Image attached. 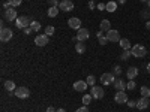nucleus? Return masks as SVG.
<instances>
[{
    "label": "nucleus",
    "mask_w": 150,
    "mask_h": 112,
    "mask_svg": "<svg viewBox=\"0 0 150 112\" xmlns=\"http://www.w3.org/2000/svg\"><path fill=\"white\" fill-rule=\"evenodd\" d=\"M131 54H132V57H135V58H144L146 54H147V49H146L144 45L137 43V45H134V46L131 48Z\"/></svg>",
    "instance_id": "f257e3e1"
},
{
    "label": "nucleus",
    "mask_w": 150,
    "mask_h": 112,
    "mask_svg": "<svg viewBox=\"0 0 150 112\" xmlns=\"http://www.w3.org/2000/svg\"><path fill=\"white\" fill-rule=\"evenodd\" d=\"M30 22H32V20H30L29 17L21 15V17H18V18L15 20V27L20 29V30H24V29L30 27Z\"/></svg>",
    "instance_id": "f03ea898"
},
{
    "label": "nucleus",
    "mask_w": 150,
    "mask_h": 112,
    "mask_svg": "<svg viewBox=\"0 0 150 112\" xmlns=\"http://www.w3.org/2000/svg\"><path fill=\"white\" fill-rule=\"evenodd\" d=\"M3 18L6 20V21H14L15 22V20L18 18V15H17V9H14V8H8V9H5V12H3Z\"/></svg>",
    "instance_id": "7ed1b4c3"
},
{
    "label": "nucleus",
    "mask_w": 150,
    "mask_h": 112,
    "mask_svg": "<svg viewBox=\"0 0 150 112\" xmlns=\"http://www.w3.org/2000/svg\"><path fill=\"white\" fill-rule=\"evenodd\" d=\"M12 36H14V32H12L11 29L2 27V30H0V41L2 42H9L12 39Z\"/></svg>",
    "instance_id": "20e7f679"
},
{
    "label": "nucleus",
    "mask_w": 150,
    "mask_h": 112,
    "mask_svg": "<svg viewBox=\"0 0 150 112\" xmlns=\"http://www.w3.org/2000/svg\"><path fill=\"white\" fill-rule=\"evenodd\" d=\"M90 94H92V97L93 99H102L104 96H105V91H104V88L102 87H99V85H93L92 87V90H90Z\"/></svg>",
    "instance_id": "39448f33"
},
{
    "label": "nucleus",
    "mask_w": 150,
    "mask_h": 112,
    "mask_svg": "<svg viewBox=\"0 0 150 112\" xmlns=\"http://www.w3.org/2000/svg\"><path fill=\"white\" fill-rule=\"evenodd\" d=\"M14 96H17L18 99H27L30 96V90L27 87H18V88L14 91Z\"/></svg>",
    "instance_id": "423d86ee"
},
{
    "label": "nucleus",
    "mask_w": 150,
    "mask_h": 112,
    "mask_svg": "<svg viewBox=\"0 0 150 112\" xmlns=\"http://www.w3.org/2000/svg\"><path fill=\"white\" fill-rule=\"evenodd\" d=\"M89 36H90V32L87 30V29H84V27H81L80 30H77V41L78 42H84V41H87L89 39Z\"/></svg>",
    "instance_id": "0eeeda50"
},
{
    "label": "nucleus",
    "mask_w": 150,
    "mask_h": 112,
    "mask_svg": "<svg viewBox=\"0 0 150 112\" xmlns=\"http://www.w3.org/2000/svg\"><path fill=\"white\" fill-rule=\"evenodd\" d=\"M107 39H108V42H120V33L117 32V30H114V29H111L110 32H107Z\"/></svg>",
    "instance_id": "6e6552de"
},
{
    "label": "nucleus",
    "mask_w": 150,
    "mask_h": 112,
    "mask_svg": "<svg viewBox=\"0 0 150 112\" xmlns=\"http://www.w3.org/2000/svg\"><path fill=\"white\" fill-rule=\"evenodd\" d=\"M48 41H50V36H47V34H38L35 37V45L36 46H45V45H48Z\"/></svg>",
    "instance_id": "1a4fd4ad"
},
{
    "label": "nucleus",
    "mask_w": 150,
    "mask_h": 112,
    "mask_svg": "<svg viewBox=\"0 0 150 112\" xmlns=\"http://www.w3.org/2000/svg\"><path fill=\"white\" fill-rule=\"evenodd\" d=\"M59 9L65 10V12H71V10H74V2L72 0H62L59 5Z\"/></svg>",
    "instance_id": "9d476101"
},
{
    "label": "nucleus",
    "mask_w": 150,
    "mask_h": 112,
    "mask_svg": "<svg viewBox=\"0 0 150 112\" xmlns=\"http://www.w3.org/2000/svg\"><path fill=\"white\" fill-rule=\"evenodd\" d=\"M114 81H116L114 73H104L101 76V82L104 85H111V84H114Z\"/></svg>",
    "instance_id": "9b49d317"
},
{
    "label": "nucleus",
    "mask_w": 150,
    "mask_h": 112,
    "mask_svg": "<svg viewBox=\"0 0 150 112\" xmlns=\"http://www.w3.org/2000/svg\"><path fill=\"white\" fill-rule=\"evenodd\" d=\"M68 26L74 30H80L81 29V20L77 18V17H72V18L68 20Z\"/></svg>",
    "instance_id": "f8f14e48"
},
{
    "label": "nucleus",
    "mask_w": 150,
    "mask_h": 112,
    "mask_svg": "<svg viewBox=\"0 0 150 112\" xmlns=\"http://www.w3.org/2000/svg\"><path fill=\"white\" fill-rule=\"evenodd\" d=\"M87 87H89V84L86 81H75L74 82V90L78 91V93H84L87 90Z\"/></svg>",
    "instance_id": "ddd939ff"
},
{
    "label": "nucleus",
    "mask_w": 150,
    "mask_h": 112,
    "mask_svg": "<svg viewBox=\"0 0 150 112\" xmlns=\"http://www.w3.org/2000/svg\"><path fill=\"white\" fill-rule=\"evenodd\" d=\"M114 100L117 103H128V94L125 91H117L114 96Z\"/></svg>",
    "instance_id": "4468645a"
},
{
    "label": "nucleus",
    "mask_w": 150,
    "mask_h": 112,
    "mask_svg": "<svg viewBox=\"0 0 150 112\" xmlns=\"http://www.w3.org/2000/svg\"><path fill=\"white\" fill-rule=\"evenodd\" d=\"M149 106H150V100H149L147 97H140V100L137 102V108H138L140 111H144Z\"/></svg>",
    "instance_id": "2eb2a0df"
},
{
    "label": "nucleus",
    "mask_w": 150,
    "mask_h": 112,
    "mask_svg": "<svg viewBox=\"0 0 150 112\" xmlns=\"http://www.w3.org/2000/svg\"><path fill=\"white\" fill-rule=\"evenodd\" d=\"M126 76H128V79H135L137 76H138V67L131 66V67L126 70Z\"/></svg>",
    "instance_id": "dca6fc26"
},
{
    "label": "nucleus",
    "mask_w": 150,
    "mask_h": 112,
    "mask_svg": "<svg viewBox=\"0 0 150 112\" xmlns=\"http://www.w3.org/2000/svg\"><path fill=\"white\" fill-rule=\"evenodd\" d=\"M112 85H114V88L117 91H125V90H126V82H125L123 79H116Z\"/></svg>",
    "instance_id": "f3484780"
},
{
    "label": "nucleus",
    "mask_w": 150,
    "mask_h": 112,
    "mask_svg": "<svg viewBox=\"0 0 150 112\" xmlns=\"http://www.w3.org/2000/svg\"><path fill=\"white\" fill-rule=\"evenodd\" d=\"M119 43H120V46H122L123 51H131V42H129V39L123 37V39H120Z\"/></svg>",
    "instance_id": "a211bd4d"
},
{
    "label": "nucleus",
    "mask_w": 150,
    "mask_h": 112,
    "mask_svg": "<svg viewBox=\"0 0 150 112\" xmlns=\"http://www.w3.org/2000/svg\"><path fill=\"white\" fill-rule=\"evenodd\" d=\"M59 6H50L48 8V10H47V14H48V17L50 18H54V17H57V14H59Z\"/></svg>",
    "instance_id": "6ab92c4d"
},
{
    "label": "nucleus",
    "mask_w": 150,
    "mask_h": 112,
    "mask_svg": "<svg viewBox=\"0 0 150 112\" xmlns=\"http://www.w3.org/2000/svg\"><path fill=\"white\" fill-rule=\"evenodd\" d=\"M101 30H102L104 33H107V32L111 30V22H110L108 20H102V21H101Z\"/></svg>",
    "instance_id": "aec40b11"
},
{
    "label": "nucleus",
    "mask_w": 150,
    "mask_h": 112,
    "mask_svg": "<svg viewBox=\"0 0 150 112\" xmlns=\"http://www.w3.org/2000/svg\"><path fill=\"white\" fill-rule=\"evenodd\" d=\"M5 88H6V91H15V90H17L15 82H14V81H11V79L5 81Z\"/></svg>",
    "instance_id": "412c9836"
},
{
    "label": "nucleus",
    "mask_w": 150,
    "mask_h": 112,
    "mask_svg": "<svg viewBox=\"0 0 150 112\" xmlns=\"http://www.w3.org/2000/svg\"><path fill=\"white\" fill-rule=\"evenodd\" d=\"M117 5H119L117 2H112V0H111V2H108V3H107L105 10H107V12H114V10L117 9Z\"/></svg>",
    "instance_id": "4be33fe9"
},
{
    "label": "nucleus",
    "mask_w": 150,
    "mask_h": 112,
    "mask_svg": "<svg viewBox=\"0 0 150 112\" xmlns=\"http://www.w3.org/2000/svg\"><path fill=\"white\" fill-rule=\"evenodd\" d=\"M75 51H77L78 54H84L86 52V45L83 42H77V45H75Z\"/></svg>",
    "instance_id": "5701e85b"
},
{
    "label": "nucleus",
    "mask_w": 150,
    "mask_h": 112,
    "mask_svg": "<svg viewBox=\"0 0 150 112\" xmlns=\"http://www.w3.org/2000/svg\"><path fill=\"white\" fill-rule=\"evenodd\" d=\"M30 27H32V30L33 32H39L41 30V22L39 21H35V20H32V22H30Z\"/></svg>",
    "instance_id": "b1692460"
},
{
    "label": "nucleus",
    "mask_w": 150,
    "mask_h": 112,
    "mask_svg": "<svg viewBox=\"0 0 150 112\" xmlns=\"http://www.w3.org/2000/svg\"><path fill=\"white\" fill-rule=\"evenodd\" d=\"M141 97H147V99H150V88L149 87H141Z\"/></svg>",
    "instance_id": "393cba45"
},
{
    "label": "nucleus",
    "mask_w": 150,
    "mask_h": 112,
    "mask_svg": "<svg viewBox=\"0 0 150 112\" xmlns=\"http://www.w3.org/2000/svg\"><path fill=\"white\" fill-rule=\"evenodd\" d=\"M92 94H84L83 96V105H90V102H92Z\"/></svg>",
    "instance_id": "a878e982"
},
{
    "label": "nucleus",
    "mask_w": 150,
    "mask_h": 112,
    "mask_svg": "<svg viewBox=\"0 0 150 112\" xmlns=\"http://www.w3.org/2000/svg\"><path fill=\"white\" fill-rule=\"evenodd\" d=\"M86 82L89 84L90 87H93V85H95V82H96V78L93 76V75H89V76L86 78Z\"/></svg>",
    "instance_id": "bb28decb"
},
{
    "label": "nucleus",
    "mask_w": 150,
    "mask_h": 112,
    "mask_svg": "<svg viewBox=\"0 0 150 112\" xmlns=\"http://www.w3.org/2000/svg\"><path fill=\"white\" fill-rule=\"evenodd\" d=\"M54 32H56V30H54L53 26H47V27H45V34H47V36H53Z\"/></svg>",
    "instance_id": "cd10ccee"
},
{
    "label": "nucleus",
    "mask_w": 150,
    "mask_h": 112,
    "mask_svg": "<svg viewBox=\"0 0 150 112\" xmlns=\"http://www.w3.org/2000/svg\"><path fill=\"white\" fill-rule=\"evenodd\" d=\"M8 3H9L12 8H17V6H20V5L23 3V0H8Z\"/></svg>",
    "instance_id": "c85d7f7f"
},
{
    "label": "nucleus",
    "mask_w": 150,
    "mask_h": 112,
    "mask_svg": "<svg viewBox=\"0 0 150 112\" xmlns=\"http://www.w3.org/2000/svg\"><path fill=\"white\" fill-rule=\"evenodd\" d=\"M131 55H132V54H131V51H123V52H122V55H120V60L126 61V60H128Z\"/></svg>",
    "instance_id": "c756f323"
},
{
    "label": "nucleus",
    "mask_w": 150,
    "mask_h": 112,
    "mask_svg": "<svg viewBox=\"0 0 150 112\" xmlns=\"http://www.w3.org/2000/svg\"><path fill=\"white\" fill-rule=\"evenodd\" d=\"M126 88H128V90H135V88H137V84H135L134 79H129V82L126 84Z\"/></svg>",
    "instance_id": "7c9ffc66"
},
{
    "label": "nucleus",
    "mask_w": 150,
    "mask_h": 112,
    "mask_svg": "<svg viewBox=\"0 0 150 112\" xmlns=\"http://www.w3.org/2000/svg\"><path fill=\"white\" fill-rule=\"evenodd\" d=\"M98 42H99V45L105 46V45L108 43V39H107V36H101V37H98Z\"/></svg>",
    "instance_id": "2f4dec72"
},
{
    "label": "nucleus",
    "mask_w": 150,
    "mask_h": 112,
    "mask_svg": "<svg viewBox=\"0 0 150 112\" xmlns=\"http://www.w3.org/2000/svg\"><path fill=\"white\" fill-rule=\"evenodd\" d=\"M112 73H114V75H120V73H122V67H120V66H114V69H112Z\"/></svg>",
    "instance_id": "473e14b6"
},
{
    "label": "nucleus",
    "mask_w": 150,
    "mask_h": 112,
    "mask_svg": "<svg viewBox=\"0 0 150 112\" xmlns=\"http://www.w3.org/2000/svg\"><path fill=\"white\" fill-rule=\"evenodd\" d=\"M75 112H89V108H87L86 105L84 106H81V108H78L77 111H75Z\"/></svg>",
    "instance_id": "72a5a7b5"
},
{
    "label": "nucleus",
    "mask_w": 150,
    "mask_h": 112,
    "mask_svg": "<svg viewBox=\"0 0 150 112\" xmlns=\"http://www.w3.org/2000/svg\"><path fill=\"white\" fill-rule=\"evenodd\" d=\"M48 3L51 5V6H59V5H60L59 0H48Z\"/></svg>",
    "instance_id": "f704fd0d"
},
{
    "label": "nucleus",
    "mask_w": 150,
    "mask_h": 112,
    "mask_svg": "<svg viewBox=\"0 0 150 112\" xmlns=\"http://www.w3.org/2000/svg\"><path fill=\"white\" fill-rule=\"evenodd\" d=\"M96 8H98V6L95 5V2H93V0H90V2H89V9L93 10V9H96Z\"/></svg>",
    "instance_id": "c9c22d12"
},
{
    "label": "nucleus",
    "mask_w": 150,
    "mask_h": 112,
    "mask_svg": "<svg viewBox=\"0 0 150 112\" xmlns=\"http://www.w3.org/2000/svg\"><path fill=\"white\" fill-rule=\"evenodd\" d=\"M128 106H129V108H137V102H134V100H128Z\"/></svg>",
    "instance_id": "e433bc0d"
},
{
    "label": "nucleus",
    "mask_w": 150,
    "mask_h": 112,
    "mask_svg": "<svg viewBox=\"0 0 150 112\" xmlns=\"http://www.w3.org/2000/svg\"><path fill=\"white\" fill-rule=\"evenodd\" d=\"M105 6H107L105 3H99V5H98V9H99V10H105Z\"/></svg>",
    "instance_id": "4c0bfd02"
},
{
    "label": "nucleus",
    "mask_w": 150,
    "mask_h": 112,
    "mask_svg": "<svg viewBox=\"0 0 150 112\" xmlns=\"http://www.w3.org/2000/svg\"><path fill=\"white\" fill-rule=\"evenodd\" d=\"M23 32H24V34H30V33H32L33 30H32V27H27V29H24Z\"/></svg>",
    "instance_id": "58836bf2"
},
{
    "label": "nucleus",
    "mask_w": 150,
    "mask_h": 112,
    "mask_svg": "<svg viewBox=\"0 0 150 112\" xmlns=\"http://www.w3.org/2000/svg\"><path fill=\"white\" fill-rule=\"evenodd\" d=\"M56 111H57V109L53 108V106H48V108H47V112H56Z\"/></svg>",
    "instance_id": "ea45409f"
},
{
    "label": "nucleus",
    "mask_w": 150,
    "mask_h": 112,
    "mask_svg": "<svg viewBox=\"0 0 150 112\" xmlns=\"http://www.w3.org/2000/svg\"><path fill=\"white\" fill-rule=\"evenodd\" d=\"M141 15H143L144 18H149V17H150V12H147V10H146V12H143Z\"/></svg>",
    "instance_id": "a19ab883"
},
{
    "label": "nucleus",
    "mask_w": 150,
    "mask_h": 112,
    "mask_svg": "<svg viewBox=\"0 0 150 112\" xmlns=\"http://www.w3.org/2000/svg\"><path fill=\"white\" fill-rule=\"evenodd\" d=\"M117 3L119 5H125V3H126V0H117Z\"/></svg>",
    "instance_id": "79ce46f5"
},
{
    "label": "nucleus",
    "mask_w": 150,
    "mask_h": 112,
    "mask_svg": "<svg viewBox=\"0 0 150 112\" xmlns=\"http://www.w3.org/2000/svg\"><path fill=\"white\" fill-rule=\"evenodd\" d=\"M146 29H147V30H150V21H147V22H146Z\"/></svg>",
    "instance_id": "37998d69"
},
{
    "label": "nucleus",
    "mask_w": 150,
    "mask_h": 112,
    "mask_svg": "<svg viewBox=\"0 0 150 112\" xmlns=\"http://www.w3.org/2000/svg\"><path fill=\"white\" fill-rule=\"evenodd\" d=\"M56 112H66V111H65V109H63V108H59V109H57V111H56Z\"/></svg>",
    "instance_id": "c03bdc74"
},
{
    "label": "nucleus",
    "mask_w": 150,
    "mask_h": 112,
    "mask_svg": "<svg viewBox=\"0 0 150 112\" xmlns=\"http://www.w3.org/2000/svg\"><path fill=\"white\" fill-rule=\"evenodd\" d=\"M147 72H149V73H150V63H149V64H147Z\"/></svg>",
    "instance_id": "a18cd8bd"
},
{
    "label": "nucleus",
    "mask_w": 150,
    "mask_h": 112,
    "mask_svg": "<svg viewBox=\"0 0 150 112\" xmlns=\"http://www.w3.org/2000/svg\"><path fill=\"white\" fill-rule=\"evenodd\" d=\"M140 2H143V3H147V2H149V0H140Z\"/></svg>",
    "instance_id": "49530a36"
},
{
    "label": "nucleus",
    "mask_w": 150,
    "mask_h": 112,
    "mask_svg": "<svg viewBox=\"0 0 150 112\" xmlns=\"http://www.w3.org/2000/svg\"><path fill=\"white\" fill-rule=\"evenodd\" d=\"M147 6H149V9H150V0H149V2H147Z\"/></svg>",
    "instance_id": "de8ad7c7"
},
{
    "label": "nucleus",
    "mask_w": 150,
    "mask_h": 112,
    "mask_svg": "<svg viewBox=\"0 0 150 112\" xmlns=\"http://www.w3.org/2000/svg\"><path fill=\"white\" fill-rule=\"evenodd\" d=\"M93 2H95V0H93Z\"/></svg>",
    "instance_id": "09e8293b"
},
{
    "label": "nucleus",
    "mask_w": 150,
    "mask_h": 112,
    "mask_svg": "<svg viewBox=\"0 0 150 112\" xmlns=\"http://www.w3.org/2000/svg\"><path fill=\"white\" fill-rule=\"evenodd\" d=\"M149 100H150V99H149Z\"/></svg>",
    "instance_id": "8fccbe9b"
}]
</instances>
